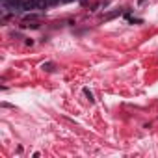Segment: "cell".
<instances>
[{
  "instance_id": "6da1fadb",
  "label": "cell",
  "mask_w": 158,
  "mask_h": 158,
  "mask_svg": "<svg viewBox=\"0 0 158 158\" xmlns=\"http://www.w3.org/2000/svg\"><path fill=\"white\" fill-rule=\"evenodd\" d=\"M37 6H39V0H22L21 9H37Z\"/></svg>"
},
{
  "instance_id": "7a4b0ae2",
  "label": "cell",
  "mask_w": 158,
  "mask_h": 158,
  "mask_svg": "<svg viewBox=\"0 0 158 158\" xmlns=\"http://www.w3.org/2000/svg\"><path fill=\"white\" fill-rule=\"evenodd\" d=\"M41 19V15L39 13H28V15H24V22H35V21H39Z\"/></svg>"
},
{
  "instance_id": "3957f363",
  "label": "cell",
  "mask_w": 158,
  "mask_h": 158,
  "mask_svg": "<svg viewBox=\"0 0 158 158\" xmlns=\"http://www.w3.org/2000/svg\"><path fill=\"white\" fill-rule=\"evenodd\" d=\"M117 15H121V9H115V11H112L108 15H104V21H112L114 17H117Z\"/></svg>"
},
{
  "instance_id": "277c9868",
  "label": "cell",
  "mask_w": 158,
  "mask_h": 158,
  "mask_svg": "<svg viewBox=\"0 0 158 158\" xmlns=\"http://www.w3.org/2000/svg\"><path fill=\"white\" fill-rule=\"evenodd\" d=\"M41 69H43V71H47V73H50V71H54V69H56V65H54V63H50V62H47V63H43V65H41Z\"/></svg>"
},
{
  "instance_id": "5b68a950",
  "label": "cell",
  "mask_w": 158,
  "mask_h": 158,
  "mask_svg": "<svg viewBox=\"0 0 158 158\" xmlns=\"http://www.w3.org/2000/svg\"><path fill=\"white\" fill-rule=\"evenodd\" d=\"M84 95H86V99L89 100V103H95V99H93V93L88 89V88H84Z\"/></svg>"
},
{
  "instance_id": "8992f818",
  "label": "cell",
  "mask_w": 158,
  "mask_h": 158,
  "mask_svg": "<svg viewBox=\"0 0 158 158\" xmlns=\"http://www.w3.org/2000/svg\"><path fill=\"white\" fill-rule=\"evenodd\" d=\"M47 2H48V6H54V4H58L60 0H47Z\"/></svg>"
},
{
  "instance_id": "52a82bcc",
  "label": "cell",
  "mask_w": 158,
  "mask_h": 158,
  "mask_svg": "<svg viewBox=\"0 0 158 158\" xmlns=\"http://www.w3.org/2000/svg\"><path fill=\"white\" fill-rule=\"evenodd\" d=\"M138 2H140V4H143V2H145V0H138Z\"/></svg>"
}]
</instances>
